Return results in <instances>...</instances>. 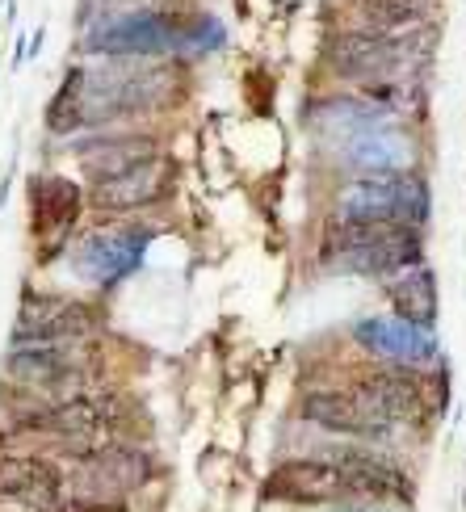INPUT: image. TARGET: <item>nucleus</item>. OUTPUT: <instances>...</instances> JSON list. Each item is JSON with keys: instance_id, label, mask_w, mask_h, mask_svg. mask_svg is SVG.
<instances>
[{"instance_id": "2", "label": "nucleus", "mask_w": 466, "mask_h": 512, "mask_svg": "<svg viewBox=\"0 0 466 512\" xmlns=\"http://www.w3.org/2000/svg\"><path fill=\"white\" fill-rule=\"evenodd\" d=\"M425 256V236L412 223L395 219H345L332 215L320 240V261L332 273H366V277H391L420 265Z\"/></svg>"}, {"instance_id": "21", "label": "nucleus", "mask_w": 466, "mask_h": 512, "mask_svg": "<svg viewBox=\"0 0 466 512\" xmlns=\"http://www.w3.org/2000/svg\"><path fill=\"white\" fill-rule=\"evenodd\" d=\"M160 156V143L152 135H118V139H93L89 147L80 152V168L93 185L101 181H114L122 173H131L135 164Z\"/></svg>"}, {"instance_id": "9", "label": "nucleus", "mask_w": 466, "mask_h": 512, "mask_svg": "<svg viewBox=\"0 0 466 512\" xmlns=\"http://www.w3.org/2000/svg\"><path fill=\"white\" fill-rule=\"evenodd\" d=\"M147 231L143 227H93L89 236H80L76 244V273L93 277L97 286H118L122 277H131L143 265L147 252Z\"/></svg>"}, {"instance_id": "7", "label": "nucleus", "mask_w": 466, "mask_h": 512, "mask_svg": "<svg viewBox=\"0 0 466 512\" xmlns=\"http://www.w3.org/2000/svg\"><path fill=\"white\" fill-rule=\"evenodd\" d=\"M97 328V311L89 303L63 294H26L17 307L13 345H68Z\"/></svg>"}, {"instance_id": "13", "label": "nucleus", "mask_w": 466, "mask_h": 512, "mask_svg": "<svg viewBox=\"0 0 466 512\" xmlns=\"http://www.w3.org/2000/svg\"><path fill=\"white\" fill-rule=\"evenodd\" d=\"M353 340L362 345L366 353L391 361V366H429L437 361V336L433 328H416L399 315H374L353 324Z\"/></svg>"}, {"instance_id": "22", "label": "nucleus", "mask_w": 466, "mask_h": 512, "mask_svg": "<svg viewBox=\"0 0 466 512\" xmlns=\"http://www.w3.org/2000/svg\"><path fill=\"white\" fill-rule=\"evenodd\" d=\"M391 298V311L399 319H408L416 328H433L441 315V294H437V273L429 265H412L404 273H391V282L383 286Z\"/></svg>"}, {"instance_id": "14", "label": "nucleus", "mask_w": 466, "mask_h": 512, "mask_svg": "<svg viewBox=\"0 0 466 512\" xmlns=\"http://www.w3.org/2000/svg\"><path fill=\"white\" fill-rule=\"evenodd\" d=\"M265 496L282 500V504H303V508H320V504H341L349 496V487L332 462L320 458H290L278 471L265 479Z\"/></svg>"}, {"instance_id": "6", "label": "nucleus", "mask_w": 466, "mask_h": 512, "mask_svg": "<svg viewBox=\"0 0 466 512\" xmlns=\"http://www.w3.org/2000/svg\"><path fill=\"white\" fill-rule=\"evenodd\" d=\"M420 55V38L408 30L387 34V30H345L332 38L328 47V68L345 80L370 84V80H404V72Z\"/></svg>"}, {"instance_id": "19", "label": "nucleus", "mask_w": 466, "mask_h": 512, "mask_svg": "<svg viewBox=\"0 0 466 512\" xmlns=\"http://www.w3.org/2000/svg\"><path fill=\"white\" fill-rule=\"evenodd\" d=\"M387 122H395V114H387L383 105H374L366 97H324L307 110V126L336 147L353 143L366 131H378V126H387Z\"/></svg>"}, {"instance_id": "5", "label": "nucleus", "mask_w": 466, "mask_h": 512, "mask_svg": "<svg viewBox=\"0 0 466 512\" xmlns=\"http://www.w3.org/2000/svg\"><path fill=\"white\" fill-rule=\"evenodd\" d=\"M189 34H194L189 17L139 9V13L97 21L89 30V38H84V51L110 55V59H156V55L189 47Z\"/></svg>"}, {"instance_id": "15", "label": "nucleus", "mask_w": 466, "mask_h": 512, "mask_svg": "<svg viewBox=\"0 0 466 512\" xmlns=\"http://www.w3.org/2000/svg\"><path fill=\"white\" fill-rule=\"evenodd\" d=\"M173 177H177L173 164H168L164 156H152V160L135 164L131 173L93 185L89 202H93L97 210H110V215H131V210L156 206V202H164L168 194H173Z\"/></svg>"}, {"instance_id": "25", "label": "nucleus", "mask_w": 466, "mask_h": 512, "mask_svg": "<svg viewBox=\"0 0 466 512\" xmlns=\"http://www.w3.org/2000/svg\"><path fill=\"white\" fill-rule=\"evenodd\" d=\"M462 504H466V492H462Z\"/></svg>"}, {"instance_id": "3", "label": "nucleus", "mask_w": 466, "mask_h": 512, "mask_svg": "<svg viewBox=\"0 0 466 512\" xmlns=\"http://www.w3.org/2000/svg\"><path fill=\"white\" fill-rule=\"evenodd\" d=\"M353 395L383 424H391V429L395 424H429L433 416L446 412L450 378H446V366L433 378L416 374L412 366H387V370H374L370 378L357 382Z\"/></svg>"}, {"instance_id": "1", "label": "nucleus", "mask_w": 466, "mask_h": 512, "mask_svg": "<svg viewBox=\"0 0 466 512\" xmlns=\"http://www.w3.org/2000/svg\"><path fill=\"white\" fill-rule=\"evenodd\" d=\"M181 97V72L168 63L118 59L110 68H72L47 105V131L72 135L80 126H101L147 110H164Z\"/></svg>"}, {"instance_id": "18", "label": "nucleus", "mask_w": 466, "mask_h": 512, "mask_svg": "<svg viewBox=\"0 0 466 512\" xmlns=\"http://www.w3.org/2000/svg\"><path fill=\"white\" fill-rule=\"evenodd\" d=\"M63 471L51 458L38 454H0V504H26L42 508L59 500Z\"/></svg>"}, {"instance_id": "12", "label": "nucleus", "mask_w": 466, "mask_h": 512, "mask_svg": "<svg viewBox=\"0 0 466 512\" xmlns=\"http://www.w3.org/2000/svg\"><path fill=\"white\" fill-rule=\"evenodd\" d=\"M328 462L341 471L349 496H362L374 504H412V479L391 458L374 450H357V445H336Z\"/></svg>"}, {"instance_id": "16", "label": "nucleus", "mask_w": 466, "mask_h": 512, "mask_svg": "<svg viewBox=\"0 0 466 512\" xmlns=\"http://www.w3.org/2000/svg\"><path fill=\"white\" fill-rule=\"evenodd\" d=\"M72 345V340H68ZM68 345H13L5 357V374L30 391H63L84 378V361Z\"/></svg>"}, {"instance_id": "23", "label": "nucleus", "mask_w": 466, "mask_h": 512, "mask_svg": "<svg viewBox=\"0 0 466 512\" xmlns=\"http://www.w3.org/2000/svg\"><path fill=\"white\" fill-rule=\"evenodd\" d=\"M357 9L370 21V30L399 34V30H412L416 21H425L433 0H357Z\"/></svg>"}, {"instance_id": "11", "label": "nucleus", "mask_w": 466, "mask_h": 512, "mask_svg": "<svg viewBox=\"0 0 466 512\" xmlns=\"http://www.w3.org/2000/svg\"><path fill=\"white\" fill-rule=\"evenodd\" d=\"M118 420H122V403L114 395H72L47 412L21 420V429L42 433V437H59V441L97 445L110 429H118Z\"/></svg>"}, {"instance_id": "20", "label": "nucleus", "mask_w": 466, "mask_h": 512, "mask_svg": "<svg viewBox=\"0 0 466 512\" xmlns=\"http://www.w3.org/2000/svg\"><path fill=\"white\" fill-rule=\"evenodd\" d=\"M341 156L353 168H362V173H408L416 164V147H412V135L404 126L387 122V126H378V131H366L353 143H345Z\"/></svg>"}, {"instance_id": "4", "label": "nucleus", "mask_w": 466, "mask_h": 512, "mask_svg": "<svg viewBox=\"0 0 466 512\" xmlns=\"http://www.w3.org/2000/svg\"><path fill=\"white\" fill-rule=\"evenodd\" d=\"M433 210L429 181L420 173H366L362 181H349L336 194V215L345 219H395L425 227Z\"/></svg>"}, {"instance_id": "17", "label": "nucleus", "mask_w": 466, "mask_h": 512, "mask_svg": "<svg viewBox=\"0 0 466 512\" xmlns=\"http://www.w3.org/2000/svg\"><path fill=\"white\" fill-rule=\"evenodd\" d=\"M303 420L320 424L336 437H357V441H383L391 424L378 420L353 391H311L303 399Z\"/></svg>"}, {"instance_id": "24", "label": "nucleus", "mask_w": 466, "mask_h": 512, "mask_svg": "<svg viewBox=\"0 0 466 512\" xmlns=\"http://www.w3.org/2000/svg\"><path fill=\"white\" fill-rule=\"evenodd\" d=\"M34 512H131L122 500H93V496H80V500H51Z\"/></svg>"}, {"instance_id": "8", "label": "nucleus", "mask_w": 466, "mask_h": 512, "mask_svg": "<svg viewBox=\"0 0 466 512\" xmlns=\"http://www.w3.org/2000/svg\"><path fill=\"white\" fill-rule=\"evenodd\" d=\"M80 210H84V194H80L76 181L47 177V173L30 177V227L42 244V252H38L42 265H51L63 252V244H68L72 227L80 219Z\"/></svg>"}, {"instance_id": "10", "label": "nucleus", "mask_w": 466, "mask_h": 512, "mask_svg": "<svg viewBox=\"0 0 466 512\" xmlns=\"http://www.w3.org/2000/svg\"><path fill=\"white\" fill-rule=\"evenodd\" d=\"M156 475L152 454L135 450V445H93L76 466V483L84 487V496L93 500H114L126 492H139Z\"/></svg>"}]
</instances>
